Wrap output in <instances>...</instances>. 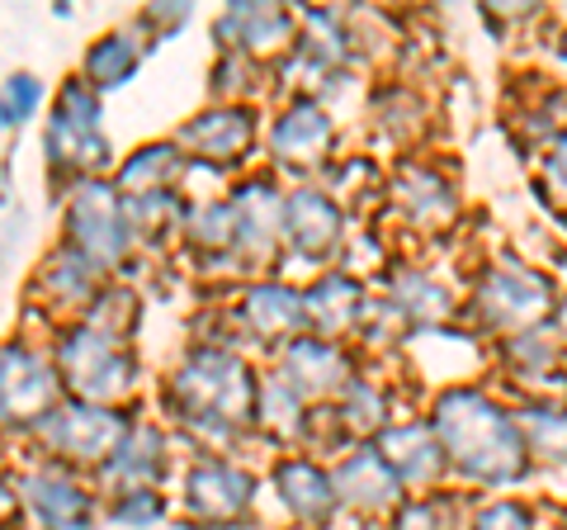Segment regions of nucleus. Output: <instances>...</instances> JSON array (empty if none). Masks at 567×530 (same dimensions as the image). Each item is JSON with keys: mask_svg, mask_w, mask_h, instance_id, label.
Masks as SVG:
<instances>
[{"mask_svg": "<svg viewBox=\"0 0 567 530\" xmlns=\"http://www.w3.org/2000/svg\"><path fill=\"white\" fill-rule=\"evenodd\" d=\"M445 446L450 473L473 488H516L529 473V446L516 412L483 384H450L440 388L425 417Z\"/></svg>", "mask_w": 567, "mask_h": 530, "instance_id": "f257e3e1", "label": "nucleus"}, {"mask_svg": "<svg viewBox=\"0 0 567 530\" xmlns=\"http://www.w3.org/2000/svg\"><path fill=\"white\" fill-rule=\"evenodd\" d=\"M256 384L260 375L233 346H189L185 360L166 375L162 408L171 427L199 436L208 446H233L241 431L256 427Z\"/></svg>", "mask_w": 567, "mask_h": 530, "instance_id": "f03ea898", "label": "nucleus"}, {"mask_svg": "<svg viewBox=\"0 0 567 530\" xmlns=\"http://www.w3.org/2000/svg\"><path fill=\"white\" fill-rule=\"evenodd\" d=\"M48 356H52V365H58V379L66 388V398H81V402L123 408L142 384V365H137V350L128 346V337L95 327L91 317L58 323Z\"/></svg>", "mask_w": 567, "mask_h": 530, "instance_id": "7ed1b4c3", "label": "nucleus"}, {"mask_svg": "<svg viewBox=\"0 0 567 530\" xmlns=\"http://www.w3.org/2000/svg\"><path fill=\"white\" fill-rule=\"evenodd\" d=\"M48 171L52 181H85L110 166V137H104V100L95 85H85L81 77H66L58 100H52V119H48Z\"/></svg>", "mask_w": 567, "mask_h": 530, "instance_id": "20e7f679", "label": "nucleus"}, {"mask_svg": "<svg viewBox=\"0 0 567 530\" xmlns=\"http://www.w3.org/2000/svg\"><path fill=\"white\" fill-rule=\"evenodd\" d=\"M548 308H554L548 275H539L535 265H520V261L487 265L468 289V317L483 332H496V337H516V332L539 327Z\"/></svg>", "mask_w": 567, "mask_h": 530, "instance_id": "39448f33", "label": "nucleus"}, {"mask_svg": "<svg viewBox=\"0 0 567 530\" xmlns=\"http://www.w3.org/2000/svg\"><path fill=\"white\" fill-rule=\"evenodd\" d=\"M62 227H66V246L85 252L95 265H104V271L123 265L137 246L123 194L114 190V181H104V175H85V181L71 185L66 208H62Z\"/></svg>", "mask_w": 567, "mask_h": 530, "instance_id": "423d86ee", "label": "nucleus"}, {"mask_svg": "<svg viewBox=\"0 0 567 530\" xmlns=\"http://www.w3.org/2000/svg\"><path fill=\"white\" fill-rule=\"evenodd\" d=\"M133 421L123 408H100V402H81V398H62L39 427L29 436L43 446V455H52L66 469H100L110 450L123 440Z\"/></svg>", "mask_w": 567, "mask_h": 530, "instance_id": "0eeeda50", "label": "nucleus"}, {"mask_svg": "<svg viewBox=\"0 0 567 530\" xmlns=\"http://www.w3.org/2000/svg\"><path fill=\"white\" fill-rule=\"evenodd\" d=\"M66 398L58 365L24 337L0 342V431H33Z\"/></svg>", "mask_w": 567, "mask_h": 530, "instance_id": "6e6552de", "label": "nucleus"}, {"mask_svg": "<svg viewBox=\"0 0 567 530\" xmlns=\"http://www.w3.org/2000/svg\"><path fill=\"white\" fill-rule=\"evenodd\" d=\"M256 492H260V479L246 465H237L227 455H199L185 469L181 502L189 521H199L208 530H227L251 517Z\"/></svg>", "mask_w": 567, "mask_h": 530, "instance_id": "1a4fd4ad", "label": "nucleus"}, {"mask_svg": "<svg viewBox=\"0 0 567 530\" xmlns=\"http://www.w3.org/2000/svg\"><path fill=\"white\" fill-rule=\"evenodd\" d=\"M14 492H20V507L43 530H95L104 511L95 483H85L81 469H66L58 459H43V465L24 469L14 479Z\"/></svg>", "mask_w": 567, "mask_h": 530, "instance_id": "9d476101", "label": "nucleus"}, {"mask_svg": "<svg viewBox=\"0 0 567 530\" xmlns=\"http://www.w3.org/2000/svg\"><path fill=\"white\" fill-rule=\"evenodd\" d=\"M346 246V208L322 185H298L284 194V252L308 265H327Z\"/></svg>", "mask_w": 567, "mask_h": 530, "instance_id": "9b49d317", "label": "nucleus"}, {"mask_svg": "<svg viewBox=\"0 0 567 530\" xmlns=\"http://www.w3.org/2000/svg\"><path fill=\"white\" fill-rule=\"evenodd\" d=\"M256 137H260L256 104H208V110L181 123L175 147L189 152V162L199 166H237L251 156Z\"/></svg>", "mask_w": 567, "mask_h": 530, "instance_id": "f8f14e48", "label": "nucleus"}, {"mask_svg": "<svg viewBox=\"0 0 567 530\" xmlns=\"http://www.w3.org/2000/svg\"><path fill=\"white\" fill-rule=\"evenodd\" d=\"M284 194L270 171L246 175V181L227 194L237 208V265L246 271H260L284 252Z\"/></svg>", "mask_w": 567, "mask_h": 530, "instance_id": "ddd939ff", "label": "nucleus"}, {"mask_svg": "<svg viewBox=\"0 0 567 530\" xmlns=\"http://www.w3.org/2000/svg\"><path fill=\"white\" fill-rule=\"evenodd\" d=\"M265 147L284 171L322 166L336 147V119L317 95H293L265 129Z\"/></svg>", "mask_w": 567, "mask_h": 530, "instance_id": "4468645a", "label": "nucleus"}, {"mask_svg": "<svg viewBox=\"0 0 567 530\" xmlns=\"http://www.w3.org/2000/svg\"><path fill=\"white\" fill-rule=\"evenodd\" d=\"M331 483L336 498H341V511H354V517H393L398 502L406 498V488L398 483L393 465L379 455L374 440H354V446L331 465Z\"/></svg>", "mask_w": 567, "mask_h": 530, "instance_id": "2eb2a0df", "label": "nucleus"}, {"mask_svg": "<svg viewBox=\"0 0 567 530\" xmlns=\"http://www.w3.org/2000/svg\"><path fill=\"white\" fill-rule=\"evenodd\" d=\"M270 488L279 498V511L289 517L298 530H327L341 517V498L331 483V465L312 455H284L270 469Z\"/></svg>", "mask_w": 567, "mask_h": 530, "instance_id": "dca6fc26", "label": "nucleus"}, {"mask_svg": "<svg viewBox=\"0 0 567 530\" xmlns=\"http://www.w3.org/2000/svg\"><path fill=\"white\" fill-rule=\"evenodd\" d=\"M171 473V436L156 421H133L123 440L110 450V459L95 469V492L100 498H114V492L128 488H162V479Z\"/></svg>", "mask_w": 567, "mask_h": 530, "instance_id": "f3484780", "label": "nucleus"}, {"mask_svg": "<svg viewBox=\"0 0 567 530\" xmlns=\"http://www.w3.org/2000/svg\"><path fill=\"white\" fill-rule=\"evenodd\" d=\"M33 294L43 298L48 313L66 317V323H76V317L91 313V304L104 294V265H95L85 252L76 246H52V252L39 261V275H33Z\"/></svg>", "mask_w": 567, "mask_h": 530, "instance_id": "a211bd4d", "label": "nucleus"}, {"mask_svg": "<svg viewBox=\"0 0 567 530\" xmlns=\"http://www.w3.org/2000/svg\"><path fill=\"white\" fill-rule=\"evenodd\" d=\"M275 369L317 408V402H331L346 388V379L354 375V360H350V350L341 342H327V337H317V332H303V337L279 346Z\"/></svg>", "mask_w": 567, "mask_h": 530, "instance_id": "6ab92c4d", "label": "nucleus"}, {"mask_svg": "<svg viewBox=\"0 0 567 530\" xmlns=\"http://www.w3.org/2000/svg\"><path fill=\"white\" fill-rule=\"evenodd\" d=\"M379 455L393 465L398 483L406 492H435V483L450 473L445 446H440L435 427L425 417H406V421H388V427L374 436Z\"/></svg>", "mask_w": 567, "mask_h": 530, "instance_id": "aec40b11", "label": "nucleus"}, {"mask_svg": "<svg viewBox=\"0 0 567 530\" xmlns=\"http://www.w3.org/2000/svg\"><path fill=\"white\" fill-rule=\"evenodd\" d=\"M218 52H241L251 62H270L298 43V14L284 6H227L213 24Z\"/></svg>", "mask_w": 567, "mask_h": 530, "instance_id": "412c9836", "label": "nucleus"}, {"mask_svg": "<svg viewBox=\"0 0 567 530\" xmlns=\"http://www.w3.org/2000/svg\"><path fill=\"white\" fill-rule=\"evenodd\" d=\"M233 323L246 332L251 342H293L308 332V313H303V289L284 285V279H256L246 285L237 308H233Z\"/></svg>", "mask_w": 567, "mask_h": 530, "instance_id": "4be33fe9", "label": "nucleus"}, {"mask_svg": "<svg viewBox=\"0 0 567 530\" xmlns=\"http://www.w3.org/2000/svg\"><path fill=\"white\" fill-rule=\"evenodd\" d=\"M369 294H364V279L350 275V271H322L303 289V313H308V332L327 342H341L364 332L369 323Z\"/></svg>", "mask_w": 567, "mask_h": 530, "instance_id": "5701e85b", "label": "nucleus"}, {"mask_svg": "<svg viewBox=\"0 0 567 530\" xmlns=\"http://www.w3.org/2000/svg\"><path fill=\"white\" fill-rule=\"evenodd\" d=\"M388 194H393V208H398V214L412 223V227H421V233L450 227L454 214H458L454 181H450L445 171H435L431 162H406V166H398Z\"/></svg>", "mask_w": 567, "mask_h": 530, "instance_id": "b1692460", "label": "nucleus"}, {"mask_svg": "<svg viewBox=\"0 0 567 530\" xmlns=\"http://www.w3.org/2000/svg\"><path fill=\"white\" fill-rule=\"evenodd\" d=\"M293 62L308 77H336L350 62V33H346V14L336 10H303L298 14V43H293Z\"/></svg>", "mask_w": 567, "mask_h": 530, "instance_id": "393cba45", "label": "nucleus"}, {"mask_svg": "<svg viewBox=\"0 0 567 530\" xmlns=\"http://www.w3.org/2000/svg\"><path fill=\"white\" fill-rule=\"evenodd\" d=\"M147 33H142L137 24H123V29H110V33H100V39L85 48V58H81V81L85 85H95V91H118V85H128L137 77V67H142V43Z\"/></svg>", "mask_w": 567, "mask_h": 530, "instance_id": "a878e982", "label": "nucleus"}, {"mask_svg": "<svg viewBox=\"0 0 567 530\" xmlns=\"http://www.w3.org/2000/svg\"><path fill=\"white\" fill-rule=\"evenodd\" d=\"M185 171H189V156L175 147V137H156V143H142L133 156H123L114 171V190L123 200L152 194V190H181Z\"/></svg>", "mask_w": 567, "mask_h": 530, "instance_id": "bb28decb", "label": "nucleus"}, {"mask_svg": "<svg viewBox=\"0 0 567 530\" xmlns=\"http://www.w3.org/2000/svg\"><path fill=\"white\" fill-rule=\"evenodd\" d=\"M388 308L402 317V327H445L454 317V294L431 271H402L388 279Z\"/></svg>", "mask_w": 567, "mask_h": 530, "instance_id": "cd10ccee", "label": "nucleus"}, {"mask_svg": "<svg viewBox=\"0 0 567 530\" xmlns=\"http://www.w3.org/2000/svg\"><path fill=\"white\" fill-rule=\"evenodd\" d=\"M331 417H336V427H341V436L350 440H374L388 421V408H393V394L379 384V379H369V375H350L346 388L336 394L331 402Z\"/></svg>", "mask_w": 567, "mask_h": 530, "instance_id": "c85d7f7f", "label": "nucleus"}, {"mask_svg": "<svg viewBox=\"0 0 567 530\" xmlns=\"http://www.w3.org/2000/svg\"><path fill=\"white\" fill-rule=\"evenodd\" d=\"M308 417H312V402L298 394V388L270 369V375H260L256 384V427L275 440H298L308 436Z\"/></svg>", "mask_w": 567, "mask_h": 530, "instance_id": "c756f323", "label": "nucleus"}, {"mask_svg": "<svg viewBox=\"0 0 567 530\" xmlns=\"http://www.w3.org/2000/svg\"><path fill=\"white\" fill-rule=\"evenodd\" d=\"M185 242L208 261H233L237 256V208L233 200H194L185 208Z\"/></svg>", "mask_w": 567, "mask_h": 530, "instance_id": "7c9ffc66", "label": "nucleus"}, {"mask_svg": "<svg viewBox=\"0 0 567 530\" xmlns=\"http://www.w3.org/2000/svg\"><path fill=\"white\" fill-rule=\"evenodd\" d=\"M128 208V227L137 242H162L166 233H181L185 227V208L189 200L181 190H152V194H133V200H123Z\"/></svg>", "mask_w": 567, "mask_h": 530, "instance_id": "2f4dec72", "label": "nucleus"}, {"mask_svg": "<svg viewBox=\"0 0 567 530\" xmlns=\"http://www.w3.org/2000/svg\"><path fill=\"white\" fill-rule=\"evenodd\" d=\"M529 459L539 465H567V408L563 402H529L516 412Z\"/></svg>", "mask_w": 567, "mask_h": 530, "instance_id": "473e14b6", "label": "nucleus"}, {"mask_svg": "<svg viewBox=\"0 0 567 530\" xmlns=\"http://www.w3.org/2000/svg\"><path fill=\"white\" fill-rule=\"evenodd\" d=\"M383 530H464V511L454 492H406Z\"/></svg>", "mask_w": 567, "mask_h": 530, "instance_id": "72a5a7b5", "label": "nucleus"}, {"mask_svg": "<svg viewBox=\"0 0 567 530\" xmlns=\"http://www.w3.org/2000/svg\"><path fill=\"white\" fill-rule=\"evenodd\" d=\"M369 119H374V129L383 137L406 143V137H416L425 129V104L412 85H379L374 104H369Z\"/></svg>", "mask_w": 567, "mask_h": 530, "instance_id": "f704fd0d", "label": "nucleus"}, {"mask_svg": "<svg viewBox=\"0 0 567 530\" xmlns=\"http://www.w3.org/2000/svg\"><path fill=\"white\" fill-rule=\"evenodd\" d=\"M506 365L516 369V375H544V369H554L558 365V337H554V327H529V332H516V337H506Z\"/></svg>", "mask_w": 567, "mask_h": 530, "instance_id": "c9c22d12", "label": "nucleus"}, {"mask_svg": "<svg viewBox=\"0 0 567 530\" xmlns=\"http://www.w3.org/2000/svg\"><path fill=\"white\" fill-rule=\"evenodd\" d=\"M166 492L162 488H128V492H114L104 517L118 521V526H133V530H147V526H162L166 521Z\"/></svg>", "mask_w": 567, "mask_h": 530, "instance_id": "e433bc0d", "label": "nucleus"}, {"mask_svg": "<svg viewBox=\"0 0 567 530\" xmlns=\"http://www.w3.org/2000/svg\"><path fill=\"white\" fill-rule=\"evenodd\" d=\"M43 110V81L33 72H14L0 85V133H14Z\"/></svg>", "mask_w": 567, "mask_h": 530, "instance_id": "4c0bfd02", "label": "nucleus"}, {"mask_svg": "<svg viewBox=\"0 0 567 530\" xmlns=\"http://www.w3.org/2000/svg\"><path fill=\"white\" fill-rule=\"evenodd\" d=\"M256 77H260V62L241 58V52H218V62L208 72L218 104H246V95L256 91Z\"/></svg>", "mask_w": 567, "mask_h": 530, "instance_id": "58836bf2", "label": "nucleus"}, {"mask_svg": "<svg viewBox=\"0 0 567 530\" xmlns=\"http://www.w3.org/2000/svg\"><path fill=\"white\" fill-rule=\"evenodd\" d=\"M464 530H539V517L525 498H492L468 511Z\"/></svg>", "mask_w": 567, "mask_h": 530, "instance_id": "ea45409f", "label": "nucleus"}, {"mask_svg": "<svg viewBox=\"0 0 567 530\" xmlns=\"http://www.w3.org/2000/svg\"><path fill=\"white\" fill-rule=\"evenodd\" d=\"M189 14H194L189 6H147V10L137 14V29L147 33V39H166V33L181 29Z\"/></svg>", "mask_w": 567, "mask_h": 530, "instance_id": "a19ab883", "label": "nucleus"}, {"mask_svg": "<svg viewBox=\"0 0 567 530\" xmlns=\"http://www.w3.org/2000/svg\"><path fill=\"white\" fill-rule=\"evenodd\" d=\"M544 175L567 194V129L554 137V143H548V152H544Z\"/></svg>", "mask_w": 567, "mask_h": 530, "instance_id": "79ce46f5", "label": "nucleus"}, {"mask_svg": "<svg viewBox=\"0 0 567 530\" xmlns=\"http://www.w3.org/2000/svg\"><path fill=\"white\" fill-rule=\"evenodd\" d=\"M24 517V507H20V492H14V483L6 479V473H0V530L6 526H14Z\"/></svg>", "mask_w": 567, "mask_h": 530, "instance_id": "37998d69", "label": "nucleus"}, {"mask_svg": "<svg viewBox=\"0 0 567 530\" xmlns=\"http://www.w3.org/2000/svg\"><path fill=\"white\" fill-rule=\"evenodd\" d=\"M327 530H383V521H374V517H354V511H341Z\"/></svg>", "mask_w": 567, "mask_h": 530, "instance_id": "c03bdc74", "label": "nucleus"}, {"mask_svg": "<svg viewBox=\"0 0 567 530\" xmlns=\"http://www.w3.org/2000/svg\"><path fill=\"white\" fill-rule=\"evenodd\" d=\"M554 337H558V342H567V298L554 308Z\"/></svg>", "mask_w": 567, "mask_h": 530, "instance_id": "a18cd8bd", "label": "nucleus"}, {"mask_svg": "<svg viewBox=\"0 0 567 530\" xmlns=\"http://www.w3.org/2000/svg\"><path fill=\"white\" fill-rule=\"evenodd\" d=\"M558 58L567 62V29H563V39H558Z\"/></svg>", "mask_w": 567, "mask_h": 530, "instance_id": "49530a36", "label": "nucleus"}, {"mask_svg": "<svg viewBox=\"0 0 567 530\" xmlns=\"http://www.w3.org/2000/svg\"><path fill=\"white\" fill-rule=\"evenodd\" d=\"M558 530H567V502H563V511H558Z\"/></svg>", "mask_w": 567, "mask_h": 530, "instance_id": "de8ad7c7", "label": "nucleus"}]
</instances>
